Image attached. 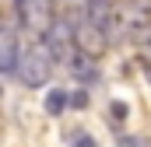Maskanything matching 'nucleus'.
<instances>
[{"label":"nucleus","instance_id":"obj_1","mask_svg":"<svg viewBox=\"0 0 151 147\" xmlns=\"http://www.w3.org/2000/svg\"><path fill=\"white\" fill-rule=\"evenodd\" d=\"M53 67H56V56H53L42 42L21 49V56H18V77H21V84H28V88H42V84L53 77Z\"/></svg>","mask_w":151,"mask_h":147},{"label":"nucleus","instance_id":"obj_2","mask_svg":"<svg viewBox=\"0 0 151 147\" xmlns=\"http://www.w3.org/2000/svg\"><path fill=\"white\" fill-rule=\"evenodd\" d=\"M123 35H141L151 28V0H116V25Z\"/></svg>","mask_w":151,"mask_h":147},{"label":"nucleus","instance_id":"obj_3","mask_svg":"<svg viewBox=\"0 0 151 147\" xmlns=\"http://www.w3.org/2000/svg\"><path fill=\"white\" fill-rule=\"evenodd\" d=\"M42 46H46L56 60H67V56L77 49V42H74V25H70L67 18H53V21L46 25V32H42Z\"/></svg>","mask_w":151,"mask_h":147},{"label":"nucleus","instance_id":"obj_4","mask_svg":"<svg viewBox=\"0 0 151 147\" xmlns=\"http://www.w3.org/2000/svg\"><path fill=\"white\" fill-rule=\"evenodd\" d=\"M74 42H77V49H84V53L99 56V53L106 49V42H109V32H102L99 25H91V21L84 18L81 25H74Z\"/></svg>","mask_w":151,"mask_h":147},{"label":"nucleus","instance_id":"obj_5","mask_svg":"<svg viewBox=\"0 0 151 147\" xmlns=\"http://www.w3.org/2000/svg\"><path fill=\"white\" fill-rule=\"evenodd\" d=\"M63 63L70 67V74H74L77 84H95V81H99V63H95V56L84 53V49H74Z\"/></svg>","mask_w":151,"mask_h":147},{"label":"nucleus","instance_id":"obj_6","mask_svg":"<svg viewBox=\"0 0 151 147\" xmlns=\"http://www.w3.org/2000/svg\"><path fill=\"white\" fill-rule=\"evenodd\" d=\"M84 18L91 25H99L102 32L113 35V25H116V0H88L84 4Z\"/></svg>","mask_w":151,"mask_h":147},{"label":"nucleus","instance_id":"obj_7","mask_svg":"<svg viewBox=\"0 0 151 147\" xmlns=\"http://www.w3.org/2000/svg\"><path fill=\"white\" fill-rule=\"evenodd\" d=\"M18 39L11 28H0V74H11L18 70Z\"/></svg>","mask_w":151,"mask_h":147},{"label":"nucleus","instance_id":"obj_8","mask_svg":"<svg viewBox=\"0 0 151 147\" xmlns=\"http://www.w3.org/2000/svg\"><path fill=\"white\" fill-rule=\"evenodd\" d=\"M67 105H70V95H67V91L53 88V91L46 95V112H49V116H60V112L67 109Z\"/></svg>","mask_w":151,"mask_h":147},{"label":"nucleus","instance_id":"obj_9","mask_svg":"<svg viewBox=\"0 0 151 147\" xmlns=\"http://www.w3.org/2000/svg\"><path fill=\"white\" fill-rule=\"evenodd\" d=\"M134 46H137V53H141V60H144V67L151 70V28H144L141 35H134Z\"/></svg>","mask_w":151,"mask_h":147},{"label":"nucleus","instance_id":"obj_10","mask_svg":"<svg viewBox=\"0 0 151 147\" xmlns=\"http://www.w3.org/2000/svg\"><path fill=\"white\" fill-rule=\"evenodd\" d=\"M116 147H151V137H119Z\"/></svg>","mask_w":151,"mask_h":147},{"label":"nucleus","instance_id":"obj_11","mask_svg":"<svg viewBox=\"0 0 151 147\" xmlns=\"http://www.w3.org/2000/svg\"><path fill=\"white\" fill-rule=\"evenodd\" d=\"M70 105H74V109H84V105H88V95H84V91L70 95Z\"/></svg>","mask_w":151,"mask_h":147},{"label":"nucleus","instance_id":"obj_12","mask_svg":"<svg viewBox=\"0 0 151 147\" xmlns=\"http://www.w3.org/2000/svg\"><path fill=\"white\" fill-rule=\"evenodd\" d=\"M74 147H95V140H91V137H77Z\"/></svg>","mask_w":151,"mask_h":147},{"label":"nucleus","instance_id":"obj_13","mask_svg":"<svg viewBox=\"0 0 151 147\" xmlns=\"http://www.w3.org/2000/svg\"><path fill=\"white\" fill-rule=\"evenodd\" d=\"M53 4H60V7H70V4H74V0H53Z\"/></svg>","mask_w":151,"mask_h":147}]
</instances>
